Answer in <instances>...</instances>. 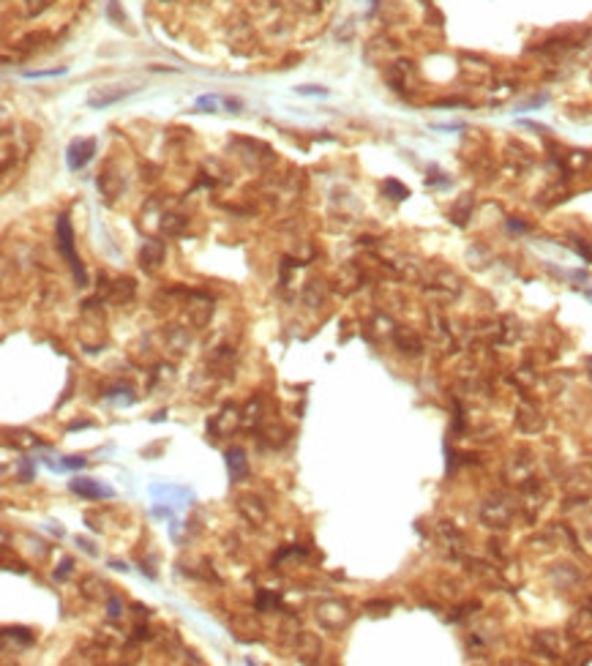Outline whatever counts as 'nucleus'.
<instances>
[{"instance_id":"17","label":"nucleus","mask_w":592,"mask_h":666,"mask_svg":"<svg viewBox=\"0 0 592 666\" xmlns=\"http://www.w3.org/2000/svg\"><path fill=\"white\" fill-rule=\"evenodd\" d=\"M6 636L19 639L22 645H33V642H36V634H33V631H28V628H6Z\"/></svg>"},{"instance_id":"19","label":"nucleus","mask_w":592,"mask_h":666,"mask_svg":"<svg viewBox=\"0 0 592 666\" xmlns=\"http://www.w3.org/2000/svg\"><path fill=\"white\" fill-rule=\"evenodd\" d=\"M295 90L300 96H328V87H319V85H300Z\"/></svg>"},{"instance_id":"8","label":"nucleus","mask_w":592,"mask_h":666,"mask_svg":"<svg viewBox=\"0 0 592 666\" xmlns=\"http://www.w3.org/2000/svg\"><path fill=\"white\" fill-rule=\"evenodd\" d=\"M129 93H131V90H123V87H118V90L101 87V90H96V93H90V96H87V104H90L93 110H107V107H112V104L123 101Z\"/></svg>"},{"instance_id":"1","label":"nucleus","mask_w":592,"mask_h":666,"mask_svg":"<svg viewBox=\"0 0 592 666\" xmlns=\"http://www.w3.org/2000/svg\"><path fill=\"white\" fill-rule=\"evenodd\" d=\"M55 238H58V251L66 257V262L72 265V273H74L76 284L85 287L87 284V273H85V265L82 260L76 257L74 251V227L69 222V216H58V224H55Z\"/></svg>"},{"instance_id":"21","label":"nucleus","mask_w":592,"mask_h":666,"mask_svg":"<svg viewBox=\"0 0 592 666\" xmlns=\"http://www.w3.org/2000/svg\"><path fill=\"white\" fill-rule=\"evenodd\" d=\"M66 74V69H50V72H25L28 79H47V76H61Z\"/></svg>"},{"instance_id":"2","label":"nucleus","mask_w":592,"mask_h":666,"mask_svg":"<svg viewBox=\"0 0 592 666\" xmlns=\"http://www.w3.org/2000/svg\"><path fill=\"white\" fill-rule=\"evenodd\" d=\"M314 617H317L319 628H325V631H341V628L350 625V620H352V609H350L347 601L328 598V601H319V603H317Z\"/></svg>"},{"instance_id":"22","label":"nucleus","mask_w":592,"mask_h":666,"mask_svg":"<svg viewBox=\"0 0 592 666\" xmlns=\"http://www.w3.org/2000/svg\"><path fill=\"white\" fill-rule=\"evenodd\" d=\"M25 6H28V14L36 17V14H41L47 8V0H25Z\"/></svg>"},{"instance_id":"20","label":"nucleus","mask_w":592,"mask_h":666,"mask_svg":"<svg viewBox=\"0 0 592 666\" xmlns=\"http://www.w3.org/2000/svg\"><path fill=\"white\" fill-rule=\"evenodd\" d=\"M72 568H74V560H72V557H63L61 568L55 571V579H58V582H63V579H66V576L72 574Z\"/></svg>"},{"instance_id":"15","label":"nucleus","mask_w":592,"mask_h":666,"mask_svg":"<svg viewBox=\"0 0 592 666\" xmlns=\"http://www.w3.org/2000/svg\"><path fill=\"white\" fill-rule=\"evenodd\" d=\"M469 211H472V197H464V200H461V202L453 208V222H456V224H467Z\"/></svg>"},{"instance_id":"25","label":"nucleus","mask_w":592,"mask_h":666,"mask_svg":"<svg viewBox=\"0 0 592 666\" xmlns=\"http://www.w3.org/2000/svg\"><path fill=\"white\" fill-rule=\"evenodd\" d=\"M76 546H82V549H85V552H87L90 557H96V549H93V543H90V541H85V538H76Z\"/></svg>"},{"instance_id":"12","label":"nucleus","mask_w":592,"mask_h":666,"mask_svg":"<svg viewBox=\"0 0 592 666\" xmlns=\"http://www.w3.org/2000/svg\"><path fill=\"white\" fill-rule=\"evenodd\" d=\"M104 14H107V19H109L112 25H118V28H123V25L129 22V17H126V11L120 8V3H118V0H107Z\"/></svg>"},{"instance_id":"3","label":"nucleus","mask_w":592,"mask_h":666,"mask_svg":"<svg viewBox=\"0 0 592 666\" xmlns=\"http://www.w3.org/2000/svg\"><path fill=\"white\" fill-rule=\"evenodd\" d=\"M96 153V140L93 137H85V140H74L69 150H66V161H69V169L79 172L82 167H87V161L93 158Z\"/></svg>"},{"instance_id":"14","label":"nucleus","mask_w":592,"mask_h":666,"mask_svg":"<svg viewBox=\"0 0 592 666\" xmlns=\"http://www.w3.org/2000/svg\"><path fill=\"white\" fill-rule=\"evenodd\" d=\"M382 191H385L390 200H407V197H410V189H407V186H401L396 178H388V180H385V186H382Z\"/></svg>"},{"instance_id":"5","label":"nucleus","mask_w":592,"mask_h":666,"mask_svg":"<svg viewBox=\"0 0 592 666\" xmlns=\"http://www.w3.org/2000/svg\"><path fill=\"white\" fill-rule=\"evenodd\" d=\"M164 243L161 240H156V238H150V240H145V246H142V251H140V268L145 271V273H153V271H158L161 268V262H164Z\"/></svg>"},{"instance_id":"13","label":"nucleus","mask_w":592,"mask_h":666,"mask_svg":"<svg viewBox=\"0 0 592 666\" xmlns=\"http://www.w3.org/2000/svg\"><path fill=\"white\" fill-rule=\"evenodd\" d=\"M8 445H14V448H19V450H28V448L39 445V440H36V435H30V432H11V435H8Z\"/></svg>"},{"instance_id":"28","label":"nucleus","mask_w":592,"mask_h":666,"mask_svg":"<svg viewBox=\"0 0 592 666\" xmlns=\"http://www.w3.org/2000/svg\"><path fill=\"white\" fill-rule=\"evenodd\" d=\"M226 107H229L232 112H240V101H232V98H229V101H226Z\"/></svg>"},{"instance_id":"27","label":"nucleus","mask_w":592,"mask_h":666,"mask_svg":"<svg viewBox=\"0 0 592 666\" xmlns=\"http://www.w3.org/2000/svg\"><path fill=\"white\" fill-rule=\"evenodd\" d=\"M109 568H115V571H129V565H126V563H118V560H112Z\"/></svg>"},{"instance_id":"16","label":"nucleus","mask_w":592,"mask_h":666,"mask_svg":"<svg viewBox=\"0 0 592 666\" xmlns=\"http://www.w3.org/2000/svg\"><path fill=\"white\" fill-rule=\"evenodd\" d=\"M183 224H186V219H180V216H175V214H167L164 222H161V229H164L167 235H178V232L183 229Z\"/></svg>"},{"instance_id":"18","label":"nucleus","mask_w":592,"mask_h":666,"mask_svg":"<svg viewBox=\"0 0 592 666\" xmlns=\"http://www.w3.org/2000/svg\"><path fill=\"white\" fill-rule=\"evenodd\" d=\"M273 606H279V598H276V595H271V592H265V590L257 592V609H260V612H268V609H273Z\"/></svg>"},{"instance_id":"11","label":"nucleus","mask_w":592,"mask_h":666,"mask_svg":"<svg viewBox=\"0 0 592 666\" xmlns=\"http://www.w3.org/2000/svg\"><path fill=\"white\" fill-rule=\"evenodd\" d=\"M325 295H328L325 282H319V279L306 282V287H303V303H306V306H311V309L322 306V303H325Z\"/></svg>"},{"instance_id":"7","label":"nucleus","mask_w":592,"mask_h":666,"mask_svg":"<svg viewBox=\"0 0 592 666\" xmlns=\"http://www.w3.org/2000/svg\"><path fill=\"white\" fill-rule=\"evenodd\" d=\"M226 470H229V478L235 483L249 478V459H246L243 448H229L226 450Z\"/></svg>"},{"instance_id":"10","label":"nucleus","mask_w":592,"mask_h":666,"mask_svg":"<svg viewBox=\"0 0 592 666\" xmlns=\"http://www.w3.org/2000/svg\"><path fill=\"white\" fill-rule=\"evenodd\" d=\"M134 290H137L134 279H115L112 284H107V298L112 303H129L134 298Z\"/></svg>"},{"instance_id":"9","label":"nucleus","mask_w":592,"mask_h":666,"mask_svg":"<svg viewBox=\"0 0 592 666\" xmlns=\"http://www.w3.org/2000/svg\"><path fill=\"white\" fill-rule=\"evenodd\" d=\"M295 653L300 661H317L319 653H322V645H319V639L314 634H297Z\"/></svg>"},{"instance_id":"23","label":"nucleus","mask_w":592,"mask_h":666,"mask_svg":"<svg viewBox=\"0 0 592 666\" xmlns=\"http://www.w3.org/2000/svg\"><path fill=\"white\" fill-rule=\"evenodd\" d=\"M120 614H123V612H120V601L112 595V598H109V617H120Z\"/></svg>"},{"instance_id":"6","label":"nucleus","mask_w":592,"mask_h":666,"mask_svg":"<svg viewBox=\"0 0 592 666\" xmlns=\"http://www.w3.org/2000/svg\"><path fill=\"white\" fill-rule=\"evenodd\" d=\"M237 511L246 517V521L249 524H254V527H260V524H265V519H268V511H265V506L257 500V497H249V495H243V497H237Z\"/></svg>"},{"instance_id":"26","label":"nucleus","mask_w":592,"mask_h":666,"mask_svg":"<svg viewBox=\"0 0 592 666\" xmlns=\"http://www.w3.org/2000/svg\"><path fill=\"white\" fill-rule=\"evenodd\" d=\"M87 461H85V456H69L66 459V467H85Z\"/></svg>"},{"instance_id":"4","label":"nucleus","mask_w":592,"mask_h":666,"mask_svg":"<svg viewBox=\"0 0 592 666\" xmlns=\"http://www.w3.org/2000/svg\"><path fill=\"white\" fill-rule=\"evenodd\" d=\"M69 489H72L74 495H79V497H85V500L115 497V492H112L109 486H101V483H98V481H93V478H74V481L69 483Z\"/></svg>"},{"instance_id":"24","label":"nucleus","mask_w":592,"mask_h":666,"mask_svg":"<svg viewBox=\"0 0 592 666\" xmlns=\"http://www.w3.org/2000/svg\"><path fill=\"white\" fill-rule=\"evenodd\" d=\"M19 472H22V483H28V481L33 478V467H30V461H22V470H19Z\"/></svg>"}]
</instances>
